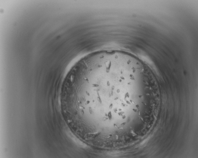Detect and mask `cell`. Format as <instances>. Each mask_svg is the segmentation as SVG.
<instances>
[{"label": "cell", "mask_w": 198, "mask_h": 158, "mask_svg": "<svg viewBox=\"0 0 198 158\" xmlns=\"http://www.w3.org/2000/svg\"><path fill=\"white\" fill-rule=\"evenodd\" d=\"M134 76L123 67H109L107 98L112 128L118 129L122 128V119L126 118L123 110L128 106L124 102L129 105L131 103L127 100L130 95L128 92L125 93V88Z\"/></svg>", "instance_id": "cell-1"}]
</instances>
